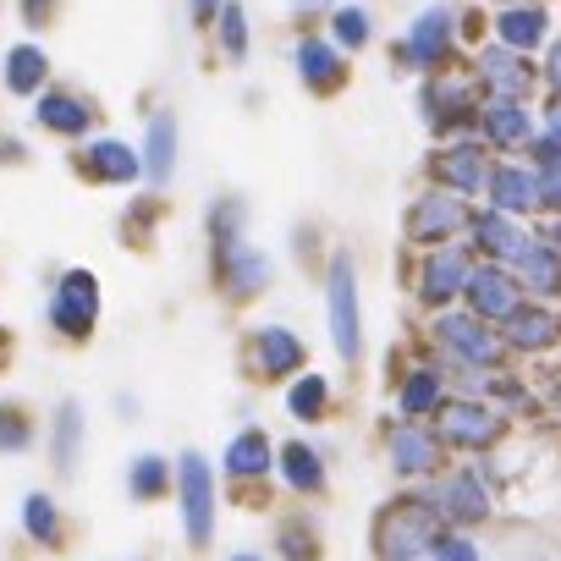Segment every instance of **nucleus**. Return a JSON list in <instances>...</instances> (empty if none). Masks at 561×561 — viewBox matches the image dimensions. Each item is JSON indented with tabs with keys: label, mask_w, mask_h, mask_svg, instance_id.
<instances>
[{
	"label": "nucleus",
	"mask_w": 561,
	"mask_h": 561,
	"mask_svg": "<svg viewBox=\"0 0 561 561\" xmlns=\"http://www.w3.org/2000/svg\"><path fill=\"white\" fill-rule=\"evenodd\" d=\"M34 440H39L34 413L23 402H0V457H23V451H34Z\"/></svg>",
	"instance_id": "39"
},
{
	"label": "nucleus",
	"mask_w": 561,
	"mask_h": 561,
	"mask_svg": "<svg viewBox=\"0 0 561 561\" xmlns=\"http://www.w3.org/2000/svg\"><path fill=\"white\" fill-rule=\"evenodd\" d=\"M424 495H430V506L440 512V523L446 528H473V534H484L495 517H501V495H495V484H490V473H484V462H446L430 484H419Z\"/></svg>",
	"instance_id": "3"
},
{
	"label": "nucleus",
	"mask_w": 561,
	"mask_h": 561,
	"mask_svg": "<svg viewBox=\"0 0 561 561\" xmlns=\"http://www.w3.org/2000/svg\"><path fill=\"white\" fill-rule=\"evenodd\" d=\"M534 237H539V220H517V215L490 209V204H479V209H473V226H468L473 253L490 259V264H517V259L534 248Z\"/></svg>",
	"instance_id": "19"
},
{
	"label": "nucleus",
	"mask_w": 561,
	"mask_h": 561,
	"mask_svg": "<svg viewBox=\"0 0 561 561\" xmlns=\"http://www.w3.org/2000/svg\"><path fill=\"white\" fill-rule=\"evenodd\" d=\"M50 7L56 0H23V23H50Z\"/></svg>",
	"instance_id": "47"
},
{
	"label": "nucleus",
	"mask_w": 561,
	"mask_h": 561,
	"mask_svg": "<svg viewBox=\"0 0 561 561\" xmlns=\"http://www.w3.org/2000/svg\"><path fill=\"white\" fill-rule=\"evenodd\" d=\"M325 325H331L336 358L358 369L364 364V298H358V259L347 248L325 259Z\"/></svg>",
	"instance_id": "5"
},
{
	"label": "nucleus",
	"mask_w": 561,
	"mask_h": 561,
	"mask_svg": "<svg viewBox=\"0 0 561 561\" xmlns=\"http://www.w3.org/2000/svg\"><path fill=\"white\" fill-rule=\"evenodd\" d=\"M0 78H7V94L39 100L45 83H50V56H45L39 45H18V50H7V67H0Z\"/></svg>",
	"instance_id": "36"
},
{
	"label": "nucleus",
	"mask_w": 561,
	"mask_h": 561,
	"mask_svg": "<svg viewBox=\"0 0 561 561\" xmlns=\"http://www.w3.org/2000/svg\"><path fill=\"white\" fill-rule=\"evenodd\" d=\"M165 495H176V462L160 457V451H138V457L127 462V501L154 506V501H165Z\"/></svg>",
	"instance_id": "34"
},
{
	"label": "nucleus",
	"mask_w": 561,
	"mask_h": 561,
	"mask_svg": "<svg viewBox=\"0 0 561 561\" xmlns=\"http://www.w3.org/2000/svg\"><path fill=\"white\" fill-rule=\"evenodd\" d=\"M380 457H386L391 479H397V484H408V490L430 484V479L451 462V451H446L440 430H435V424H424V419H391V424H386V435H380Z\"/></svg>",
	"instance_id": "8"
},
{
	"label": "nucleus",
	"mask_w": 561,
	"mask_h": 561,
	"mask_svg": "<svg viewBox=\"0 0 561 561\" xmlns=\"http://www.w3.org/2000/svg\"><path fill=\"white\" fill-rule=\"evenodd\" d=\"M242 364L264 386H293L309 369V342L293 325H259L248 336V347H242Z\"/></svg>",
	"instance_id": "15"
},
{
	"label": "nucleus",
	"mask_w": 561,
	"mask_h": 561,
	"mask_svg": "<svg viewBox=\"0 0 561 561\" xmlns=\"http://www.w3.org/2000/svg\"><path fill=\"white\" fill-rule=\"evenodd\" d=\"M215 45H220L226 61H248V12H242V7H226V12H220Z\"/></svg>",
	"instance_id": "41"
},
{
	"label": "nucleus",
	"mask_w": 561,
	"mask_h": 561,
	"mask_svg": "<svg viewBox=\"0 0 561 561\" xmlns=\"http://www.w3.org/2000/svg\"><path fill=\"white\" fill-rule=\"evenodd\" d=\"M435 430H440L446 451L473 457V462H484L490 451H501V446L512 440V419H506L490 397H451V402L435 413Z\"/></svg>",
	"instance_id": "7"
},
{
	"label": "nucleus",
	"mask_w": 561,
	"mask_h": 561,
	"mask_svg": "<svg viewBox=\"0 0 561 561\" xmlns=\"http://www.w3.org/2000/svg\"><path fill=\"white\" fill-rule=\"evenodd\" d=\"M501 336H506V353H512V364H545V358H556L561 353V304H523L506 325H501Z\"/></svg>",
	"instance_id": "17"
},
{
	"label": "nucleus",
	"mask_w": 561,
	"mask_h": 561,
	"mask_svg": "<svg viewBox=\"0 0 561 561\" xmlns=\"http://www.w3.org/2000/svg\"><path fill=\"white\" fill-rule=\"evenodd\" d=\"M105 314V293H100V275L72 264L56 275V287H50V304H45V320L61 342H89L94 325Z\"/></svg>",
	"instance_id": "11"
},
{
	"label": "nucleus",
	"mask_w": 561,
	"mask_h": 561,
	"mask_svg": "<svg viewBox=\"0 0 561 561\" xmlns=\"http://www.w3.org/2000/svg\"><path fill=\"white\" fill-rule=\"evenodd\" d=\"M430 561H490V545L473 528H446L430 550Z\"/></svg>",
	"instance_id": "40"
},
{
	"label": "nucleus",
	"mask_w": 561,
	"mask_h": 561,
	"mask_svg": "<svg viewBox=\"0 0 561 561\" xmlns=\"http://www.w3.org/2000/svg\"><path fill=\"white\" fill-rule=\"evenodd\" d=\"M0 364H7V336H0Z\"/></svg>",
	"instance_id": "51"
},
{
	"label": "nucleus",
	"mask_w": 561,
	"mask_h": 561,
	"mask_svg": "<svg viewBox=\"0 0 561 561\" xmlns=\"http://www.w3.org/2000/svg\"><path fill=\"white\" fill-rule=\"evenodd\" d=\"M138 149H144V182L149 187H171V171H176V116L154 111Z\"/></svg>",
	"instance_id": "33"
},
{
	"label": "nucleus",
	"mask_w": 561,
	"mask_h": 561,
	"mask_svg": "<svg viewBox=\"0 0 561 561\" xmlns=\"http://www.w3.org/2000/svg\"><path fill=\"white\" fill-rule=\"evenodd\" d=\"M545 154H561V100H545V111H539V138H534L528 160H545Z\"/></svg>",
	"instance_id": "42"
},
{
	"label": "nucleus",
	"mask_w": 561,
	"mask_h": 561,
	"mask_svg": "<svg viewBox=\"0 0 561 561\" xmlns=\"http://www.w3.org/2000/svg\"><path fill=\"white\" fill-rule=\"evenodd\" d=\"M293 61H298L304 89H309V94H320V100L342 94V89H347V78H353V61H347V50H342L331 34H304V39H298V50H293Z\"/></svg>",
	"instance_id": "23"
},
{
	"label": "nucleus",
	"mask_w": 561,
	"mask_h": 561,
	"mask_svg": "<svg viewBox=\"0 0 561 561\" xmlns=\"http://www.w3.org/2000/svg\"><path fill=\"white\" fill-rule=\"evenodd\" d=\"M512 275L523 280V293L534 304H561V253L545 237H534V248L512 264Z\"/></svg>",
	"instance_id": "32"
},
{
	"label": "nucleus",
	"mask_w": 561,
	"mask_h": 561,
	"mask_svg": "<svg viewBox=\"0 0 561 561\" xmlns=\"http://www.w3.org/2000/svg\"><path fill=\"white\" fill-rule=\"evenodd\" d=\"M468 72H473V83H479L484 100H523V105H534V94H545L539 61H528L523 50H512V45H501V39H484V45L473 50Z\"/></svg>",
	"instance_id": "14"
},
{
	"label": "nucleus",
	"mask_w": 561,
	"mask_h": 561,
	"mask_svg": "<svg viewBox=\"0 0 561 561\" xmlns=\"http://www.w3.org/2000/svg\"><path fill=\"white\" fill-rule=\"evenodd\" d=\"M424 342H430V353H440V358H451V364H468V369H484V375L512 369V353H506L501 325L479 320V314L462 309V304L430 314V320H424Z\"/></svg>",
	"instance_id": "2"
},
{
	"label": "nucleus",
	"mask_w": 561,
	"mask_h": 561,
	"mask_svg": "<svg viewBox=\"0 0 561 561\" xmlns=\"http://www.w3.org/2000/svg\"><path fill=\"white\" fill-rule=\"evenodd\" d=\"M457 28H462V45L479 50L484 34H490V12H479V7H473V12H457Z\"/></svg>",
	"instance_id": "45"
},
{
	"label": "nucleus",
	"mask_w": 561,
	"mask_h": 561,
	"mask_svg": "<svg viewBox=\"0 0 561 561\" xmlns=\"http://www.w3.org/2000/svg\"><path fill=\"white\" fill-rule=\"evenodd\" d=\"M78 171L94 187H133L144 176V149L122 144V138H89L83 154H78Z\"/></svg>",
	"instance_id": "27"
},
{
	"label": "nucleus",
	"mask_w": 561,
	"mask_h": 561,
	"mask_svg": "<svg viewBox=\"0 0 561 561\" xmlns=\"http://www.w3.org/2000/svg\"><path fill=\"white\" fill-rule=\"evenodd\" d=\"M226 561H275V556H270V550H231Z\"/></svg>",
	"instance_id": "49"
},
{
	"label": "nucleus",
	"mask_w": 561,
	"mask_h": 561,
	"mask_svg": "<svg viewBox=\"0 0 561 561\" xmlns=\"http://www.w3.org/2000/svg\"><path fill=\"white\" fill-rule=\"evenodd\" d=\"M545 413H556V419H561V375L545 386Z\"/></svg>",
	"instance_id": "48"
},
{
	"label": "nucleus",
	"mask_w": 561,
	"mask_h": 561,
	"mask_svg": "<svg viewBox=\"0 0 561 561\" xmlns=\"http://www.w3.org/2000/svg\"><path fill=\"white\" fill-rule=\"evenodd\" d=\"M34 122H39V133H50V138H89L94 105H89L83 94H72V89H45V94L34 100Z\"/></svg>",
	"instance_id": "29"
},
{
	"label": "nucleus",
	"mask_w": 561,
	"mask_h": 561,
	"mask_svg": "<svg viewBox=\"0 0 561 561\" xmlns=\"http://www.w3.org/2000/svg\"><path fill=\"white\" fill-rule=\"evenodd\" d=\"M473 209H479V204H468L462 193H446V187L430 182L424 193H413V204H408V215H402V237H408V248H419V253H430V248H440V242H468Z\"/></svg>",
	"instance_id": "9"
},
{
	"label": "nucleus",
	"mask_w": 561,
	"mask_h": 561,
	"mask_svg": "<svg viewBox=\"0 0 561 561\" xmlns=\"http://www.w3.org/2000/svg\"><path fill=\"white\" fill-rule=\"evenodd\" d=\"M446 402H451V380H446V369H440L435 353H424V358H413V364L397 369V386H391L397 419H424V424H435V413H440Z\"/></svg>",
	"instance_id": "16"
},
{
	"label": "nucleus",
	"mask_w": 561,
	"mask_h": 561,
	"mask_svg": "<svg viewBox=\"0 0 561 561\" xmlns=\"http://www.w3.org/2000/svg\"><path fill=\"white\" fill-rule=\"evenodd\" d=\"M523 304H528V293H523V280L512 275V264H490V259L473 264L468 293H462V309H473V314L490 320V325H506Z\"/></svg>",
	"instance_id": "20"
},
{
	"label": "nucleus",
	"mask_w": 561,
	"mask_h": 561,
	"mask_svg": "<svg viewBox=\"0 0 561 561\" xmlns=\"http://www.w3.org/2000/svg\"><path fill=\"white\" fill-rule=\"evenodd\" d=\"M275 479H280V490L287 495H298V501H320L325 490H331V457L314 446V440H280V451H275Z\"/></svg>",
	"instance_id": "24"
},
{
	"label": "nucleus",
	"mask_w": 561,
	"mask_h": 561,
	"mask_svg": "<svg viewBox=\"0 0 561 561\" xmlns=\"http://www.w3.org/2000/svg\"><path fill=\"white\" fill-rule=\"evenodd\" d=\"M204 231H209V253H226V248L248 242V204L237 193H220L204 215Z\"/></svg>",
	"instance_id": "37"
},
{
	"label": "nucleus",
	"mask_w": 561,
	"mask_h": 561,
	"mask_svg": "<svg viewBox=\"0 0 561 561\" xmlns=\"http://www.w3.org/2000/svg\"><path fill=\"white\" fill-rule=\"evenodd\" d=\"M484 204H490V209H506V215H517V220H539V215H545V198H539V165H534L528 154H517V160H495Z\"/></svg>",
	"instance_id": "22"
},
{
	"label": "nucleus",
	"mask_w": 561,
	"mask_h": 561,
	"mask_svg": "<svg viewBox=\"0 0 561 561\" xmlns=\"http://www.w3.org/2000/svg\"><path fill=\"white\" fill-rule=\"evenodd\" d=\"M539 83H545V100H561V34L545 45V61H539Z\"/></svg>",
	"instance_id": "44"
},
{
	"label": "nucleus",
	"mask_w": 561,
	"mask_h": 561,
	"mask_svg": "<svg viewBox=\"0 0 561 561\" xmlns=\"http://www.w3.org/2000/svg\"><path fill=\"white\" fill-rule=\"evenodd\" d=\"M440 534H446V523L430 506V495L424 490H397L369 523V556L375 561H430Z\"/></svg>",
	"instance_id": "1"
},
{
	"label": "nucleus",
	"mask_w": 561,
	"mask_h": 561,
	"mask_svg": "<svg viewBox=\"0 0 561 561\" xmlns=\"http://www.w3.org/2000/svg\"><path fill=\"white\" fill-rule=\"evenodd\" d=\"M275 440L259 430V424H242L231 440H226V451H220V479L226 484H259L264 490V479H275Z\"/></svg>",
	"instance_id": "25"
},
{
	"label": "nucleus",
	"mask_w": 561,
	"mask_h": 561,
	"mask_svg": "<svg viewBox=\"0 0 561 561\" xmlns=\"http://www.w3.org/2000/svg\"><path fill=\"white\" fill-rule=\"evenodd\" d=\"M479 138L490 144L495 160H517V154L534 149L539 116H534V105H523V100H484V105H479Z\"/></svg>",
	"instance_id": "21"
},
{
	"label": "nucleus",
	"mask_w": 561,
	"mask_h": 561,
	"mask_svg": "<svg viewBox=\"0 0 561 561\" xmlns=\"http://www.w3.org/2000/svg\"><path fill=\"white\" fill-rule=\"evenodd\" d=\"M479 105H484V94H479L473 72L446 67V72H430L419 83V122L435 133V144L462 138V133H479Z\"/></svg>",
	"instance_id": "6"
},
{
	"label": "nucleus",
	"mask_w": 561,
	"mask_h": 561,
	"mask_svg": "<svg viewBox=\"0 0 561 561\" xmlns=\"http://www.w3.org/2000/svg\"><path fill=\"white\" fill-rule=\"evenodd\" d=\"M209 270H215V287H220L226 304H253V298L270 293V280H275L270 253L253 248V242H237L226 253H209Z\"/></svg>",
	"instance_id": "18"
},
{
	"label": "nucleus",
	"mask_w": 561,
	"mask_h": 561,
	"mask_svg": "<svg viewBox=\"0 0 561 561\" xmlns=\"http://www.w3.org/2000/svg\"><path fill=\"white\" fill-rule=\"evenodd\" d=\"M331 39H336L347 56L369 50V45H375V18H369V7H331Z\"/></svg>",
	"instance_id": "38"
},
{
	"label": "nucleus",
	"mask_w": 561,
	"mask_h": 561,
	"mask_svg": "<svg viewBox=\"0 0 561 561\" xmlns=\"http://www.w3.org/2000/svg\"><path fill=\"white\" fill-rule=\"evenodd\" d=\"M490 39H501V45L534 56V50H545V45L556 39V23H550V12H545V0H506V7L490 12Z\"/></svg>",
	"instance_id": "26"
},
{
	"label": "nucleus",
	"mask_w": 561,
	"mask_h": 561,
	"mask_svg": "<svg viewBox=\"0 0 561 561\" xmlns=\"http://www.w3.org/2000/svg\"><path fill=\"white\" fill-rule=\"evenodd\" d=\"M220 501H226V479L204 451H182L176 457V523L187 550H215L220 534Z\"/></svg>",
	"instance_id": "4"
},
{
	"label": "nucleus",
	"mask_w": 561,
	"mask_h": 561,
	"mask_svg": "<svg viewBox=\"0 0 561 561\" xmlns=\"http://www.w3.org/2000/svg\"><path fill=\"white\" fill-rule=\"evenodd\" d=\"M331 0H298V12H325Z\"/></svg>",
	"instance_id": "50"
},
{
	"label": "nucleus",
	"mask_w": 561,
	"mask_h": 561,
	"mask_svg": "<svg viewBox=\"0 0 561 561\" xmlns=\"http://www.w3.org/2000/svg\"><path fill=\"white\" fill-rule=\"evenodd\" d=\"M473 264H479L473 242H440V248L419 253V264H413V298H419V309H424V314L457 309L462 293H468Z\"/></svg>",
	"instance_id": "10"
},
{
	"label": "nucleus",
	"mask_w": 561,
	"mask_h": 561,
	"mask_svg": "<svg viewBox=\"0 0 561 561\" xmlns=\"http://www.w3.org/2000/svg\"><path fill=\"white\" fill-rule=\"evenodd\" d=\"M457 50H462V28H457V12L451 7H424L413 23H408V34L397 39V67H408V72H446V67H457Z\"/></svg>",
	"instance_id": "12"
},
{
	"label": "nucleus",
	"mask_w": 561,
	"mask_h": 561,
	"mask_svg": "<svg viewBox=\"0 0 561 561\" xmlns=\"http://www.w3.org/2000/svg\"><path fill=\"white\" fill-rule=\"evenodd\" d=\"M220 12H226V0H193V23H204V28H215Z\"/></svg>",
	"instance_id": "46"
},
{
	"label": "nucleus",
	"mask_w": 561,
	"mask_h": 561,
	"mask_svg": "<svg viewBox=\"0 0 561 561\" xmlns=\"http://www.w3.org/2000/svg\"><path fill=\"white\" fill-rule=\"evenodd\" d=\"M270 556L275 561H325V534L314 523V512H287V517H275L270 528Z\"/></svg>",
	"instance_id": "31"
},
{
	"label": "nucleus",
	"mask_w": 561,
	"mask_h": 561,
	"mask_svg": "<svg viewBox=\"0 0 561 561\" xmlns=\"http://www.w3.org/2000/svg\"><path fill=\"white\" fill-rule=\"evenodd\" d=\"M539 165V198H545V215H561V154H545L534 160Z\"/></svg>",
	"instance_id": "43"
},
{
	"label": "nucleus",
	"mask_w": 561,
	"mask_h": 561,
	"mask_svg": "<svg viewBox=\"0 0 561 561\" xmlns=\"http://www.w3.org/2000/svg\"><path fill=\"white\" fill-rule=\"evenodd\" d=\"M424 171H430L435 187L462 193L468 204H484V193H490V171H495V154H490V144H484L479 133H462V138L435 144V154H430Z\"/></svg>",
	"instance_id": "13"
},
{
	"label": "nucleus",
	"mask_w": 561,
	"mask_h": 561,
	"mask_svg": "<svg viewBox=\"0 0 561 561\" xmlns=\"http://www.w3.org/2000/svg\"><path fill=\"white\" fill-rule=\"evenodd\" d=\"M18 528H23V539L34 550H67V534H72V523H67V512H61V501L50 490H28L23 495Z\"/></svg>",
	"instance_id": "28"
},
{
	"label": "nucleus",
	"mask_w": 561,
	"mask_h": 561,
	"mask_svg": "<svg viewBox=\"0 0 561 561\" xmlns=\"http://www.w3.org/2000/svg\"><path fill=\"white\" fill-rule=\"evenodd\" d=\"M45 446H50V468L67 479L72 468H78V457H83V446H89V413H83V402H56V413H50V430H45Z\"/></svg>",
	"instance_id": "30"
},
{
	"label": "nucleus",
	"mask_w": 561,
	"mask_h": 561,
	"mask_svg": "<svg viewBox=\"0 0 561 561\" xmlns=\"http://www.w3.org/2000/svg\"><path fill=\"white\" fill-rule=\"evenodd\" d=\"M287 413L304 424V430H314V424H325L331 413H336V386L320 375V369H304L293 386H287Z\"/></svg>",
	"instance_id": "35"
}]
</instances>
